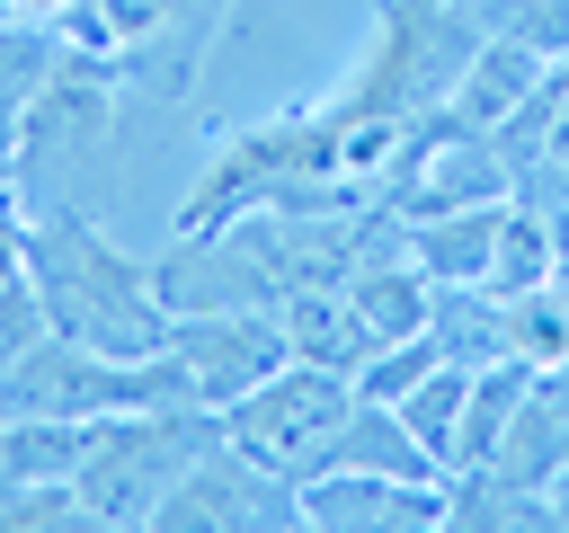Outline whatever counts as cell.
Wrapping results in <instances>:
<instances>
[{
	"label": "cell",
	"instance_id": "7402d4cb",
	"mask_svg": "<svg viewBox=\"0 0 569 533\" xmlns=\"http://www.w3.org/2000/svg\"><path fill=\"white\" fill-rule=\"evenodd\" d=\"M80 480H36V489H0V533H80Z\"/></svg>",
	"mask_w": 569,
	"mask_h": 533
},
{
	"label": "cell",
	"instance_id": "484cf974",
	"mask_svg": "<svg viewBox=\"0 0 569 533\" xmlns=\"http://www.w3.org/2000/svg\"><path fill=\"white\" fill-rule=\"evenodd\" d=\"M0 187H9V169H0Z\"/></svg>",
	"mask_w": 569,
	"mask_h": 533
},
{
	"label": "cell",
	"instance_id": "5b68a950",
	"mask_svg": "<svg viewBox=\"0 0 569 533\" xmlns=\"http://www.w3.org/2000/svg\"><path fill=\"white\" fill-rule=\"evenodd\" d=\"M507 195H516V178H507L498 142L480 124L445 115V107L400 124V142L382 160V187H373V204H391L400 222H427V213H453V204H507Z\"/></svg>",
	"mask_w": 569,
	"mask_h": 533
},
{
	"label": "cell",
	"instance_id": "ba28073f",
	"mask_svg": "<svg viewBox=\"0 0 569 533\" xmlns=\"http://www.w3.org/2000/svg\"><path fill=\"white\" fill-rule=\"evenodd\" d=\"M160 533H284V524H302V489L293 480H276L267 462H249L231 435L169 489V506L151 515Z\"/></svg>",
	"mask_w": 569,
	"mask_h": 533
},
{
	"label": "cell",
	"instance_id": "52a82bcc",
	"mask_svg": "<svg viewBox=\"0 0 569 533\" xmlns=\"http://www.w3.org/2000/svg\"><path fill=\"white\" fill-rule=\"evenodd\" d=\"M169 355H178L196 409H231L267 373L293 364V338H284V311H178L169 320Z\"/></svg>",
	"mask_w": 569,
	"mask_h": 533
},
{
	"label": "cell",
	"instance_id": "44dd1931",
	"mask_svg": "<svg viewBox=\"0 0 569 533\" xmlns=\"http://www.w3.org/2000/svg\"><path fill=\"white\" fill-rule=\"evenodd\" d=\"M436 364H445V355H436V338H427V329H409V338H391V346H373V355H365L356 400H382V409H391V400H400V391H418Z\"/></svg>",
	"mask_w": 569,
	"mask_h": 533
},
{
	"label": "cell",
	"instance_id": "e0dca14e",
	"mask_svg": "<svg viewBox=\"0 0 569 533\" xmlns=\"http://www.w3.org/2000/svg\"><path fill=\"white\" fill-rule=\"evenodd\" d=\"M525 391H533V364H525V355H498V364H480V373H471V400H462V444H453V480L498 462V435L516 426Z\"/></svg>",
	"mask_w": 569,
	"mask_h": 533
},
{
	"label": "cell",
	"instance_id": "7a4b0ae2",
	"mask_svg": "<svg viewBox=\"0 0 569 533\" xmlns=\"http://www.w3.org/2000/svg\"><path fill=\"white\" fill-rule=\"evenodd\" d=\"M240 0H71L53 27L71 53H98L124 71V89H142L151 107H196V80L222 44Z\"/></svg>",
	"mask_w": 569,
	"mask_h": 533
},
{
	"label": "cell",
	"instance_id": "4fadbf2b",
	"mask_svg": "<svg viewBox=\"0 0 569 533\" xmlns=\"http://www.w3.org/2000/svg\"><path fill=\"white\" fill-rule=\"evenodd\" d=\"M284 338L302 364H329V373H365V355L382 346L365 329V311L347 302V284H311V293H284Z\"/></svg>",
	"mask_w": 569,
	"mask_h": 533
},
{
	"label": "cell",
	"instance_id": "d4e9b609",
	"mask_svg": "<svg viewBox=\"0 0 569 533\" xmlns=\"http://www.w3.org/2000/svg\"><path fill=\"white\" fill-rule=\"evenodd\" d=\"M551 506H560V533H569V462H560V480H551Z\"/></svg>",
	"mask_w": 569,
	"mask_h": 533
},
{
	"label": "cell",
	"instance_id": "ac0fdd59",
	"mask_svg": "<svg viewBox=\"0 0 569 533\" xmlns=\"http://www.w3.org/2000/svg\"><path fill=\"white\" fill-rule=\"evenodd\" d=\"M347 302L365 311V329L391 346V338H409V329H427V275L409 266V258H373V266H356L347 275Z\"/></svg>",
	"mask_w": 569,
	"mask_h": 533
},
{
	"label": "cell",
	"instance_id": "6da1fadb",
	"mask_svg": "<svg viewBox=\"0 0 569 533\" xmlns=\"http://www.w3.org/2000/svg\"><path fill=\"white\" fill-rule=\"evenodd\" d=\"M27 284H36L44 320L80 346H107V355L169 346V302L151 293V266L133 249H116L107 222L80 204H27Z\"/></svg>",
	"mask_w": 569,
	"mask_h": 533
},
{
	"label": "cell",
	"instance_id": "603a6c76",
	"mask_svg": "<svg viewBox=\"0 0 569 533\" xmlns=\"http://www.w3.org/2000/svg\"><path fill=\"white\" fill-rule=\"evenodd\" d=\"M44 329H53V320H44L36 284H27V275H18V284H0V373H9V364H18V355L44 338Z\"/></svg>",
	"mask_w": 569,
	"mask_h": 533
},
{
	"label": "cell",
	"instance_id": "3957f363",
	"mask_svg": "<svg viewBox=\"0 0 569 533\" xmlns=\"http://www.w3.org/2000/svg\"><path fill=\"white\" fill-rule=\"evenodd\" d=\"M222 444V409H116L98 418V444L80 462V506L89 524L124 533V524H151L169 506V489Z\"/></svg>",
	"mask_w": 569,
	"mask_h": 533
},
{
	"label": "cell",
	"instance_id": "30bf717a",
	"mask_svg": "<svg viewBox=\"0 0 569 533\" xmlns=\"http://www.w3.org/2000/svg\"><path fill=\"white\" fill-rule=\"evenodd\" d=\"M62 53H71L62 27H44V18H0V169L18 160V133H27L36 98L53 89Z\"/></svg>",
	"mask_w": 569,
	"mask_h": 533
},
{
	"label": "cell",
	"instance_id": "7c38bea8",
	"mask_svg": "<svg viewBox=\"0 0 569 533\" xmlns=\"http://www.w3.org/2000/svg\"><path fill=\"white\" fill-rule=\"evenodd\" d=\"M498 213H507V204H453V213L409 222V266H418L427 284H489Z\"/></svg>",
	"mask_w": 569,
	"mask_h": 533
},
{
	"label": "cell",
	"instance_id": "2e32d148",
	"mask_svg": "<svg viewBox=\"0 0 569 533\" xmlns=\"http://www.w3.org/2000/svg\"><path fill=\"white\" fill-rule=\"evenodd\" d=\"M329 471H391V480H445V462L409 435V418L400 409H382V400H356V418H347V435L329 444ZM453 489V480H445Z\"/></svg>",
	"mask_w": 569,
	"mask_h": 533
},
{
	"label": "cell",
	"instance_id": "8fae6325",
	"mask_svg": "<svg viewBox=\"0 0 569 533\" xmlns=\"http://www.w3.org/2000/svg\"><path fill=\"white\" fill-rule=\"evenodd\" d=\"M551 62L542 53H525V44H507V36H480V53L462 62V80H453V98H445V115H462V124H480V133H498L525 98H533V80H542Z\"/></svg>",
	"mask_w": 569,
	"mask_h": 533
},
{
	"label": "cell",
	"instance_id": "9c48e42d",
	"mask_svg": "<svg viewBox=\"0 0 569 533\" xmlns=\"http://www.w3.org/2000/svg\"><path fill=\"white\" fill-rule=\"evenodd\" d=\"M302 524H320V533H436L445 524V480L320 471V480H302Z\"/></svg>",
	"mask_w": 569,
	"mask_h": 533
},
{
	"label": "cell",
	"instance_id": "d6986e66",
	"mask_svg": "<svg viewBox=\"0 0 569 533\" xmlns=\"http://www.w3.org/2000/svg\"><path fill=\"white\" fill-rule=\"evenodd\" d=\"M462 400H471V373H462V364H436L418 391H400V400H391V409L409 418V435L445 462V480H453V444H462Z\"/></svg>",
	"mask_w": 569,
	"mask_h": 533
},
{
	"label": "cell",
	"instance_id": "ffe728a7",
	"mask_svg": "<svg viewBox=\"0 0 569 533\" xmlns=\"http://www.w3.org/2000/svg\"><path fill=\"white\" fill-rule=\"evenodd\" d=\"M480 18V36H507L542 62H569V0H462Z\"/></svg>",
	"mask_w": 569,
	"mask_h": 533
},
{
	"label": "cell",
	"instance_id": "277c9868",
	"mask_svg": "<svg viewBox=\"0 0 569 533\" xmlns=\"http://www.w3.org/2000/svg\"><path fill=\"white\" fill-rule=\"evenodd\" d=\"M347 418H356V373H329V364H284V373H267L249 400H231L222 409V435L249 453V462H267L276 480H320L329 471V444L347 435Z\"/></svg>",
	"mask_w": 569,
	"mask_h": 533
},
{
	"label": "cell",
	"instance_id": "8992f818",
	"mask_svg": "<svg viewBox=\"0 0 569 533\" xmlns=\"http://www.w3.org/2000/svg\"><path fill=\"white\" fill-rule=\"evenodd\" d=\"M151 293L178 311H284V275L258 240V222H213V231H178L151 258Z\"/></svg>",
	"mask_w": 569,
	"mask_h": 533
},
{
	"label": "cell",
	"instance_id": "9a60e30c",
	"mask_svg": "<svg viewBox=\"0 0 569 533\" xmlns=\"http://www.w3.org/2000/svg\"><path fill=\"white\" fill-rule=\"evenodd\" d=\"M89 444H98V418H0V489L80 480Z\"/></svg>",
	"mask_w": 569,
	"mask_h": 533
},
{
	"label": "cell",
	"instance_id": "5bb4252c",
	"mask_svg": "<svg viewBox=\"0 0 569 533\" xmlns=\"http://www.w3.org/2000/svg\"><path fill=\"white\" fill-rule=\"evenodd\" d=\"M427 338H436L445 364L480 373V364L507 355V302L489 284H427Z\"/></svg>",
	"mask_w": 569,
	"mask_h": 533
},
{
	"label": "cell",
	"instance_id": "cb8c5ba5",
	"mask_svg": "<svg viewBox=\"0 0 569 533\" xmlns=\"http://www.w3.org/2000/svg\"><path fill=\"white\" fill-rule=\"evenodd\" d=\"M27 275V204H18V187H0V284H18Z\"/></svg>",
	"mask_w": 569,
	"mask_h": 533
}]
</instances>
